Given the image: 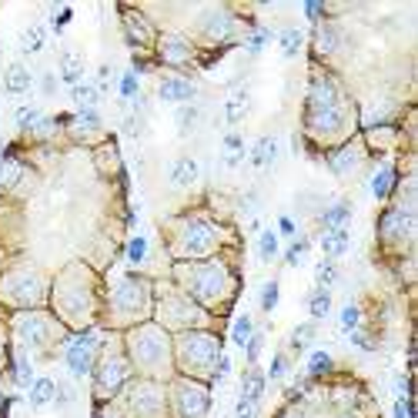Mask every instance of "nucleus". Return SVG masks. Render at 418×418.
Here are the masks:
<instances>
[{
    "instance_id": "obj_60",
    "label": "nucleus",
    "mask_w": 418,
    "mask_h": 418,
    "mask_svg": "<svg viewBox=\"0 0 418 418\" xmlns=\"http://www.w3.org/2000/svg\"><path fill=\"white\" fill-rule=\"evenodd\" d=\"M351 341H355L358 348H371V338H365L361 332H351Z\"/></svg>"
},
{
    "instance_id": "obj_24",
    "label": "nucleus",
    "mask_w": 418,
    "mask_h": 418,
    "mask_svg": "<svg viewBox=\"0 0 418 418\" xmlns=\"http://www.w3.org/2000/svg\"><path fill=\"white\" fill-rule=\"evenodd\" d=\"M124 21H128V40H131V44H137V47H141V44H151V34H154V30H151V24L144 21L141 13L128 11Z\"/></svg>"
},
{
    "instance_id": "obj_6",
    "label": "nucleus",
    "mask_w": 418,
    "mask_h": 418,
    "mask_svg": "<svg viewBox=\"0 0 418 418\" xmlns=\"http://www.w3.org/2000/svg\"><path fill=\"white\" fill-rule=\"evenodd\" d=\"M171 395H174V412H178L181 418H204L208 415V408H211V395H208V388L191 382V378L174 382Z\"/></svg>"
},
{
    "instance_id": "obj_14",
    "label": "nucleus",
    "mask_w": 418,
    "mask_h": 418,
    "mask_svg": "<svg viewBox=\"0 0 418 418\" xmlns=\"http://www.w3.org/2000/svg\"><path fill=\"white\" fill-rule=\"evenodd\" d=\"M305 124L318 137H332L345 128V108H324V111H305Z\"/></svg>"
},
{
    "instance_id": "obj_18",
    "label": "nucleus",
    "mask_w": 418,
    "mask_h": 418,
    "mask_svg": "<svg viewBox=\"0 0 418 418\" xmlns=\"http://www.w3.org/2000/svg\"><path fill=\"white\" fill-rule=\"evenodd\" d=\"M161 101H171V104H184V101H191L198 94V87H194L188 77H164L161 81Z\"/></svg>"
},
{
    "instance_id": "obj_40",
    "label": "nucleus",
    "mask_w": 418,
    "mask_h": 418,
    "mask_svg": "<svg viewBox=\"0 0 418 418\" xmlns=\"http://www.w3.org/2000/svg\"><path fill=\"white\" fill-rule=\"evenodd\" d=\"M44 40H47V34H44V27L34 24V27H27L24 30V50L27 54H37V50L44 47Z\"/></svg>"
},
{
    "instance_id": "obj_39",
    "label": "nucleus",
    "mask_w": 418,
    "mask_h": 418,
    "mask_svg": "<svg viewBox=\"0 0 418 418\" xmlns=\"http://www.w3.org/2000/svg\"><path fill=\"white\" fill-rule=\"evenodd\" d=\"M308 308H311V315H315V318H324V315L332 311V295H328V288H318V291L311 295Z\"/></svg>"
},
{
    "instance_id": "obj_2",
    "label": "nucleus",
    "mask_w": 418,
    "mask_h": 418,
    "mask_svg": "<svg viewBox=\"0 0 418 418\" xmlns=\"http://www.w3.org/2000/svg\"><path fill=\"white\" fill-rule=\"evenodd\" d=\"M221 358V348H218L215 334L204 332H188L178 338V361L188 375H208Z\"/></svg>"
},
{
    "instance_id": "obj_23",
    "label": "nucleus",
    "mask_w": 418,
    "mask_h": 418,
    "mask_svg": "<svg viewBox=\"0 0 418 418\" xmlns=\"http://www.w3.org/2000/svg\"><path fill=\"white\" fill-rule=\"evenodd\" d=\"M348 244H351V235H348V227H338V231H324L322 235V248L324 254H328V261L332 258H341L348 251Z\"/></svg>"
},
{
    "instance_id": "obj_61",
    "label": "nucleus",
    "mask_w": 418,
    "mask_h": 418,
    "mask_svg": "<svg viewBox=\"0 0 418 418\" xmlns=\"http://www.w3.org/2000/svg\"><path fill=\"white\" fill-rule=\"evenodd\" d=\"M67 21H71V11H60L57 21H54V27H57V30H64V24H67Z\"/></svg>"
},
{
    "instance_id": "obj_63",
    "label": "nucleus",
    "mask_w": 418,
    "mask_h": 418,
    "mask_svg": "<svg viewBox=\"0 0 418 418\" xmlns=\"http://www.w3.org/2000/svg\"><path fill=\"white\" fill-rule=\"evenodd\" d=\"M0 147H4V141H0Z\"/></svg>"
},
{
    "instance_id": "obj_50",
    "label": "nucleus",
    "mask_w": 418,
    "mask_h": 418,
    "mask_svg": "<svg viewBox=\"0 0 418 418\" xmlns=\"http://www.w3.org/2000/svg\"><path fill=\"white\" fill-rule=\"evenodd\" d=\"M341 328H345L348 334L358 328V308H355V305H348V308L341 311Z\"/></svg>"
},
{
    "instance_id": "obj_62",
    "label": "nucleus",
    "mask_w": 418,
    "mask_h": 418,
    "mask_svg": "<svg viewBox=\"0 0 418 418\" xmlns=\"http://www.w3.org/2000/svg\"><path fill=\"white\" fill-rule=\"evenodd\" d=\"M305 13H308L311 21H315V17L322 13V4H305Z\"/></svg>"
},
{
    "instance_id": "obj_27",
    "label": "nucleus",
    "mask_w": 418,
    "mask_h": 418,
    "mask_svg": "<svg viewBox=\"0 0 418 418\" xmlns=\"http://www.w3.org/2000/svg\"><path fill=\"white\" fill-rule=\"evenodd\" d=\"M54 395H57L54 378H37V382L30 385V405H34V408L50 405V402H54Z\"/></svg>"
},
{
    "instance_id": "obj_48",
    "label": "nucleus",
    "mask_w": 418,
    "mask_h": 418,
    "mask_svg": "<svg viewBox=\"0 0 418 418\" xmlns=\"http://www.w3.org/2000/svg\"><path fill=\"white\" fill-rule=\"evenodd\" d=\"M278 305V281H268V285L261 288V308L271 311Z\"/></svg>"
},
{
    "instance_id": "obj_35",
    "label": "nucleus",
    "mask_w": 418,
    "mask_h": 418,
    "mask_svg": "<svg viewBox=\"0 0 418 418\" xmlns=\"http://www.w3.org/2000/svg\"><path fill=\"white\" fill-rule=\"evenodd\" d=\"M392 188H395V171L392 167H382V171L375 174V181H371V194H375L378 201H385V198L392 194Z\"/></svg>"
},
{
    "instance_id": "obj_57",
    "label": "nucleus",
    "mask_w": 418,
    "mask_h": 418,
    "mask_svg": "<svg viewBox=\"0 0 418 418\" xmlns=\"http://www.w3.org/2000/svg\"><path fill=\"white\" fill-rule=\"evenodd\" d=\"M395 418H412V408H408L405 395H402V398H398V405H395Z\"/></svg>"
},
{
    "instance_id": "obj_9",
    "label": "nucleus",
    "mask_w": 418,
    "mask_h": 418,
    "mask_svg": "<svg viewBox=\"0 0 418 418\" xmlns=\"http://www.w3.org/2000/svg\"><path fill=\"white\" fill-rule=\"evenodd\" d=\"M147 301H151V288H147V281H141V278H134V275L124 278L118 285V291H114V305H118V311H124V315L144 311Z\"/></svg>"
},
{
    "instance_id": "obj_22",
    "label": "nucleus",
    "mask_w": 418,
    "mask_h": 418,
    "mask_svg": "<svg viewBox=\"0 0 418 418\" xmlns=\"http://www.w3.org/2000/svg\"><path fill=\"white\" fill-rule=\"evenodd\" d=\"M278 161V141L268 134L251 147V167H271Z\"/></svg>"
},
{
    "instance_id": "obj_32",
    "label": "nucleus",
    "mask_w": 418,
    "mask_h": 418,
    "mask_svg": "<svg viewBox=\"0 0 418 418\" xmlns=\"http://www.w3.org/2000/svg\"><path fill=\"white\" fill-rule=\"evenodd\" d=\"M328 164H332L334 174H348L351 167L358 164V151H355L351 144H345V147H341L338 154H332V161H328Z\"/></svg>"
},
{
    "instance_id": "obj_28",
    "label": "nucleus",
    "mask_w": 418,
    "mask_h": 418,
    "mask_svg": "<svg viewBox=\"0 0 418 418\" xmlns=\"http://www.w3.org/2000/svg\"><path fill=\"white\" fill-rule=\"evenodd\" d=\"M81 77H84V60L77 57V54H64V60H60V81L77 87Z\"/></svg>"
},
{
    "instance_id": "obj_15",
    "label": "nucleus",
    "mask_w": 418,
    "mask_h": 418,
    "mask_svg": "<svg viewBox=\"0 0 418 418\" xmlns=\"http://www.w3.org/2000/svg\"><path fill=\"white\" fill-rule=\"evenodd\" d=\"M17 332H21V341L30 348H44L50 341V322L44 315H21Z\"/></svg>"
},
{
    "instance_id": "obj_49",
    "label": "nucleus",
    "mask_w": 418,
    "mask_h": 418,
    "mask_svg": "<svg viewBox=\"0 0 418 418\" xmlns=\"http://www.w3.org/2000/svg\"><path fill=\"white\" fill-rule=\"evenodd\" d=\"M118 91H120V97H137V74H124Z\"/></svg>"
},
{
    "instance_id": "obj_16",
    "label": "nucleus",
    "mask_w": 418,
    "mask_h": 418,
    "mask_svg": "<svg viewBox=\"0 0 418 418\" xmlns=\"http://www.w3.org/2000/svg\"><path fill=\"white\" fill-rule=\"evenodd\" d=\"M157 50H161V60H164V64H174V67H178V64H188V60L194 57V47L181 34H164Z\"/></svg>"
},
{
    "instance_id": "obj_43",
    "label": "nucleus",
    "mask_w": 418,
    "mask_h": 418,
    "mask_svg": "<svg viewBox=\"0 0 418 418\" xmlns=\"http://www.w3.org/2000/svg\"><path fill=\"white\" fill-rule=\"evenodd\" d=\"M261 345H264V334H251L248 341H244V358H248V365L254 368V361H258V355H261Z\"/></svg>"
},
{
    "instance_id": "obj_12",
    "label": "nucleus",
    "mask_w": 418,
    "mask_h": 418,
    "mask_svg": "<svg viewBox=\"0 0 418 418\" xmlns=\"http://www.w3.org/2000/svg\"><path fill=\"white\" fill-rule=\"evenodd\" d=\"M412 227H415L412 211L408 208H392L378 221V235H382V241H408L412 238Z\"/></svg>"
},
{
    "instance_id": "obj_58",
    "label": "nucleus",
    "mask_w": 418,
    "mask_h": 418,
    "mask_svg": "<svg viewBox=\"0 0 418 418\" xmlns=\"http://www.w3.org/2000/svg\"><path fill=\"white\" fill-rule=\"evenodd\" d=\"M278 231H281V235H295V221H291L288 215H281L278 218Z\"/></svg>"
},
{
    "instance_id": "obj_25",
    "label": "nucleus",
    "mask_w": 418,
    "mask_h": 418,
    "mask_svg": "<svg viewBox=\"0 0 418 418\" xmlns=\"http://www.w3.org/2000/svg\"><path fill=\"white\" fill-rule=\"evenodd\" d=\"M315 47H318V54H334L341 47V30L332 24H322L315 30Z\"/></svg>"
},
{
    "instance_id": "obj_21",
    "label": "nucleus",
    "mask_w": 418,
    "mask_h": 418,
    "mask_svg": "<svg viewBox=\"0 0 418 418\" xmlns=\"http://www.w3.org/2000/svg\"><path fill=\"white\" fill-rule=\"evenodd\" d=\"M4 87H7V94L21 97L30 91V71H27L24 64H11L7 71H4Z\"/></svg>"
},
{
    "instance_id": "obj_44",
    "label": "nucleus",
    "mask_w": 418,
    "mask_h": 418,
    "mask_svg": "<svg viewBox=\"0 0 418 418\" xmlns=\"http://www.w3.org/2000/svg\"><path fill=\"white\" fill-rule=\"evenodd\" d=\"M334 281H338V268H334V261H328V258H324V261L318 264V285L332 288Z\"/></svg>"
},
{
    "instance_id": "obj_26",
    "label": "nucleus",
    "mask_w": 418,
    "mask_h": 418,
    "mask_svg": "<svg viewBox=\"0 0 418 418\" xmlns=\"http://www.w3.org/2000/svg\"><path fill=\"white\" fill-rule=\"evenodd\" d=\"M348 218H351V204L338 201V204H332V208L322 215V225H324V231H338V227L348 225Z\"/></svg>"
},
{
    "instance_id": "obj_45",
    "label": "nucleus",
    "mask_w": 418,
    "mask_h": 418,
    "mask_svg": "<svg viewBox=\"0 0 418 418\" xmlns=\"http://www.w3.org/2000/svg\"><path fill=\"white\" fill-rule=\"evenodd\" d=\"M13 375H17V385H34V378H30V361H27L24 355L13 358Z\"/></svg>"
},
{
    "instance_id": "obj_29",
    "label": "nucleus",
    "mask_w": 418,
    "mask_h": 418,
    "mask_svg": "<svg viewBox=\"0 0 418 418\" xmlns=\"http://www.w3.org/2000/svg\"><path fill=\"white\" fill-rule=\"evenodd\" d=\"M71 97H74V104L81 111H91L97 104V97H101V91H97V84H87L81 81L77 87H71Z\"/></svg>"
},
{
    "instance_id": "obj_54",
    "label": "nucleus",
    "mask_w": 418,
    "mask_h": 418,
    "mask_svg": "<svg viewBox=\"0 0 418 418\" xmlns=\"http://www.w3.org/2000/svg\"><path fill=\"white\" fill-rule=\"evenodd\" d=\"M305 251H308V241H295V244L288 248L285 261H288V264H298V261H301V254H305Z\"/></svg>"
},
{
    "instance_id": "obj_37",
    "label": "nucleus",
    "mask_w": 418,
    "mask_h": 418,
    "mask_svg": "<svg viewBox=\"0 0 418 418\" xmlns=\"http://www.w3.org/2000/svg\"><path fill=\"white\" fill-rule=\"evenodd\" d=\"M278 44H281V54H285V57H295V54L301 50V44H305V34L295 30V27H288V30H281Z\"/></svg>"
},
{
    "instance_id": "obj_51",
    "label": "nucleus",
    "mask_w": 418,
    "mask_h": 418,
    "mask_svg": "<svg viewBox=\"0 0 418 418\" xmlns=\"http://www.w3.org/2000/svg\"><path fill=\"white\" fill-rule=\"evenodd\" d=\"M144 254H147V241H144V238H131V244H128V258L137 264Z\"/></svg>"
},
{
    "instance_id": "obj_8",
    "label": "nucleus",
    "mask_w": 418,
    "mask_h": 418,
    "mask_svg": "<svg viewBox=\"0 0 418 418\" xmlns=\"http://www.w3.org/2000/svg\"><path fill=\"white\" fill-rule=\"evenodd\" d=\"M161 322L167 328H194L201 322V308H198V301L184 298V295H171L161 301Z\"/></svg>"
},
{
    "instance_id": "obj_33",
    "label": "nucleus",
    "mask_w": 418,
    "mask_h": 418,
    "mask_svg": "<svg viewBox=\"0 0 418 418\" xmlns=\"http://www.w3.org/2000/svg\"><path fill=\"white\" fill-rule=\"evenodd\" d=\"M261 392H264V375L258 368H248V375H244V388H241V398H248V402L258 405Z\"/></svg>"
},
{
    "instance_id": "obj_5",
    "label": "nucleus",
    "mask_w": 418,
    "mask_h": 418,
    "mask_svg": "<svg viewBox=\"0 0 418 418\" xmlns=\"http://www.w3.org/2000/svg\"><path fill=\"white\" fill-rule=\"evenodd\" d=\"M164 408H167V398H164V388L147 378V382H137L128 395V412L131 418H164Z\"/></svg>"
},
{
    "instance_id": "obj_47",
    "label": "nucleus",
    "mask_w": 418,
    "mask_h": 418,
    "mask_svg": "<svg viewBox=\"0 0 418 418\" xmlns=\"http://www.w3.org/2000/svg\"><path fill=\"white\" fill-rule=\"evenodd\" d=\"M194 120H198V108H181L178 111V128H181V134L191 131Z\"/></svg>"
},
{
    "instance_id": "obj_46",
    "label": "nucleus",
    "mask_w": 418,
    "mask_h": 418,
    "mask_svg": "<svg viewBox=\"0 0 418 418\" xmlns=\"http://www.w3.org/2000/svg\"><path fill=\"white\" fill-rule=\"evenodd\" d=\"M311 338H315V324H298V328H295V334H291V348H305L311 341Z\"/></svg>"
},
{
    "instance_id": "obj_36",
    "label": "nucleus",
    "mask_w": 418,
    "mask_h": 418,
    "mask_svg": "<svg viewBox=\"0 0 418 418\" xmlns=\"http://www.w3.org/2000/svg\"><path fill=\"white\" fill-rule=\"evenodd\" d=\"M21 171H24V167H21L17 157H4V161H0V188H13V184L21 181Z\"/></svg>"
},
{
    "instance_id": "obj_17",
    "label": "nucleus",
    "mask_w": 418,
    "mask_h": 418,
    "mask_svg": "<svg viewBox=\"0 0 418 418\" xmlns=\"http://www.w3.org/2000/svg\"><path fill=\"white\" fill-rule=\"evenodd\" d=\"M201 30L211 40H227V37L235 34V17L227 11H208L201 17Z\"/></svg>"
},
{
    "instance_id": "obj_59",
    "label": "nucleus",
    "mask_w": 418,
    "mask_h": 418,
    "mask_svg": "<svg viewBox=\"0 0 418 418\" xmlns=\"http://www.w3.org/2000/svg\"><path fill=\"white\" fill-rule=\"evenodd\" d=\"M57 91V77L54 74H44V94H54Z\"/></svg>"
},
{
    "instance_id": "obj_38",
    "label": "nucleus",
    "mask_w": 418,
    "mask_h": 418,
    "mask_svg": "<svg viewBox=\"0 0 418 418\" xmlns=\"http://www.w3.org/2000/svg\"><path fill=\"white\" fill-rule=\"evenodd\" d=\"M258 254H261V261H275L278 258V235L275 231H261V238H258Z\"/></svg>"
},
{
    "instance_id": "obj_52",
    "label": "nucleus",
    "mask_w": 418,
    "mask_h": 418,
    "mask_svg": "<svg viewBox=\"0 0 418 418\" xmlns=\"http://www.w3.org/2000/svg\"><path fill=\"white\" fill-rule=\"evenodd\" d=\"M268 37H271L268 30H254V34L248 37V50H251V54H261L264 44H268Z\"/></svg>"
},
{
    "instance_id": "obj_53",
    "label": "nucleus",
    "mask_w": 418,
    "mask_h": 418,
    "mask_svg": "<svg viewBox=\"0 0 418 418\" xmlns=\"http://www.w3.org/2000/svg\"><path fill=\"white\" fill-rule=\"evenodd\" d=\"M285 375H288V358H285V355H275L271 368H268V378H275V382H278V378H285Z\"/></svg>"
},
{
    "instance_id": "obj_56",
    "label": "nucleus",
    "mask_w": 418,
    "mask_h": 418,
    "mask_svg": "<svg viewBox=\"0 0 418 418\" xmlns=\"http://www.w3.org/2000/svg\"><path fill=\"white\" fill-rule=\"evenodd\" d=\"M238 418H254V402L241 398V402H238Z\"/></svg>"
},
{
    "instance_id": "obj_31",
    "label": "nucleus",
    "mask_w": 418,
    "mask_h": 418,
    "mask_svg": "<svg viewBox=\"0 0 418 418\" xmlns=\"http://www.w3.org/2000/svg\"><path fill=\"white\" fill-rule=\"evenodd\" d=\"M241 157H244V141H241V134H227V137H225V151H221L225 167H238Z\"/></svg>"
},
{
    "instance_id": "obj_19",
    "label": "nucleus",
    "mask_w": 418,
    "mask_h": 418,
    "mask_svg": "<svg viewBox=\"0 0 418 418\" xmlns=\"http://www.w3.org/2000/svg\"><path fill=\"white\" fill-rule=\"evenodd\" d=\"M198 161L194 157H181V161H174L171 164V171H167V178H171V184L174 188H191L194 181H198Z\"/></svg>"
},
{
    "instance_id": "obj_13",
    "label": "nucleus",
    "mask_w": 418,
    "mask_h": 418,
    "mask_svg": "<svg viewBox=\"0 0 418 418\" xmlns=\"http://www.w3.org/2000/svg\"><path fill=\"white\" fill-rule=\"evenodd\" d=\"M324 108H341V91L332 77H311L308 84V111H324Z\"/></svg>"
},
{
    "instance_id": "obj_10",
    "label": "nucleus",
    "mask_w": 418,
    "mask_h": 418,
    "mask_svg": "<svg viewBox=\"0 0 418 418\" xmlns=\"http://www.w3.org/2000/svg\"><path fill=\"white\" fill-rule=\"evenodd\" d=\"M128 375H131V365L124 355H104L101 365H97V392L101 395H114L120 385L128 382Z\"/></svg>"
},
{
    "instance_id": "obj_1",
    "label": "nucleus",
    "mask_w": 418,
    "mask_h": 418,
    "mask_svg": "<svg viewBox=\"0 0 418 418\" xmlns=\"http://www.w3.org/2000/svg\"><path fill=\"white\" fill-rule=\"evenodd\" d=\"M128 345H131L134 365L141 371H147V375H164V371L171 368V341H167L164 328L141 324V328L131 332Z\"/></svg>"
},
{
    "instance_id": "obj_42",
    "label": "nucleus",
    "mask_w": 418,
    "mask_h": 418,
    "mask_svg": "<svg viewBox=\"0 0 418 418\" xmlns=\"http://www.w3.org/2000/svg\"><path fill=\"white\" fill-rule=\"evenodd\" d=\"M332 368V355L328 351H311L308 358V375H322V371Z\"/></svg>"
},
{
    "instance_id": "obj_7",
    "label": "nucleus",
    "mask_w": 418,
    "mask_h": 418,
    "mask_svg": "<svg viewBox=\"0 0 418 418\" xmlns=\"http://www.w3.org/2000/svg\"><path fill=\"white\" fill-rule=\"evenodd\" d=\"M4 298L17 305V308H34L44 298V281L34 271H13L4 281Z\"/></svg>"
},
{
    "instance_id": "obj_34",
    "label": "nucleus",
    "mask_w": 418,
    "mask_h": 418,
    "mask_svg": "<svg viewBox=\"0 0 418 418\" xmlns=\"http://www.w3.org/2000/svg\"><path fill=\"white\" fill-rule=\"evenodd\" d=\"M71 131H74V134L101 131V114H97L94 108H91V111H77V118L71 120Z\"/></svg>"
},
{
    "instance_id": "obj_4",
    "label": "nucleus",
    "mask_w": 418,
    "mask_h": 418,
    "mask_svg": "<svg viewBox=\"0 0 418 418\" xmlns=\"http://www.w3.org/2000/svg\"><path fill=\"white\" fill-rule=\"evenodd\" d=\"M227 288V271L221 268V264H198V268H191L188 271V291H191L194 301H204V305H211V301H218L221 295H225Z\"/></svg>"
},
{
    "instance_id": "obj_11",
    "label": "nucleus",
    "mask_w": 418,
    "mask_h": 418,
    "mask_svg": "<svg viewBox=\"0 0 418 418\" xmlns=\"http://www.w3.org/2000/svg\"><path fill=\"white\" fill-rule=\"evenodd\" d=\"M94 351H97V338L91 332L77 334V338H71V345H67V368L74 371V375H87V371L94 368Z\"/></svg>"
},
{
    "instance_id": "obj_20",
    "label": "nucleus",
    "mask_w": 418,
    "mask_h": 418,
    "mask_svg": "<svg viewBox=\"0 0 418 418\" xmlns=\"http://www.w3.org/2000/svg\"><path fill=\"white\" fill-rule=\"evenodd\" d=\"M248 108H251V94L244 91V87H235L231 97L225 101V120L227 124H238V120H244Z\"/></svg>"
},
{
    "instance_id": "obj_3",
    "label": "nucleus",
    "mask_w": 418,
    "mask_h": 418,
    "mask_svg": "<svg viewBox=\"0 0 418 418\" xmlns=\"http://www.w3.org/2000/svg\"><path fill=\"white\" fill-rule=\"evenodd\" d=\"M218 244V231L211 221H204V218H191V221H184L181 227L178 241H174V251H178L181 258H204V254H211Z\"/></svg>"
},
{
    "instance_id": "obj_55",
    "label": "nucleus",
    "mask_w": 418,
    "mask_h": 418,
    "mask_svg": "<svg viewBox=\"0 0 418 418\" xmlns=\"http://www.w3.org/2000/svg\"><path fill=\"white\" fill-rule=\"evenodd\" d=\"M388 118V108H375V111H368V114H365V124H378V120H385Z\"/></svg>"
},
{
    "instance_id": "obj_41",
    "label": "nucleus",
    "mask_w": 418,
    "mask_h": 418,
    "mask_svg": "<svg viewBox=\"0 0 418 418\" xmlns=\"http://www.w3.org/2000/svg\"><path fill=\"white\" fill-rule=\"evenodd\" d=\"M251 334H254V322H251L248 315H241L238 322H235V332H231V338H235V345H244Z\"/></svg>"
},
{
    "instance_id": "obj_30",
    "label": "nucleus",
    "mask_w": 418,
    "mask_h": 418,
    "mask_svg": "<svg viewBox=\"0 0 418 418\" xmlns=\"http://www.w3.org/2000/svg\"><path fill=\"white\" fill-rule=\"evenodd\" d=\"M13 120H17V128H24V131H44V128H50L37 108H21L13 114Z\"/></svg>"
}]
</instances>
